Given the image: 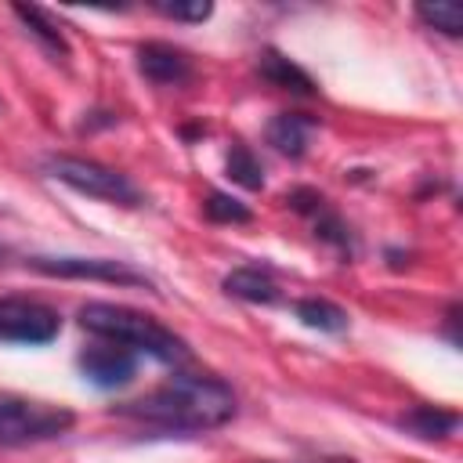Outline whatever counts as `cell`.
<instances>
[{
    "label": "cell",
    "instance_id": "6da1fadb",
    "mask_svg": "<svg viewBox=\"0 0 463 463\" xmlns=\"http://www.w3.org/2000/svg\"><path fill=\"white\" fill-rule=\"evenodd\" d=\"M239 409L232 383L210 373H177L119 412L166 434H203L224 427Z\"/></svg>",
    "mask_w": 463,
    "mask_h": 463
},
{
    "label": "cell",
    "instance_id": "7a4b0ae2",
    "mask_svg": "<svg viewBox=\"0 0 463 463\" xmlns=\"http://www.w3.org/2000/svg\"><path fill=\"white\" fill-rule=\"evenodd\" d=\"M80 326L87 333H94L98 340H112L134 354H148L156 362L177 365L188 358V344L166 329L163 322H156L145 311L123 307V304H105V300H90L80 307Z\"/></svg>",
    "mask_w": 463,
    "mask_h": 463
},
{
    "label": "cell",
    "instance_id": "3957f363",
    "mask_svg": "<svg viewBox=\"0 0 463 463\" xmlns=\"http://www.w3.org/2000/svg\"><path fill=\"white\" fill-rule=\"evenodd\" d=\"M43 170H47V177L61 181L65 188H72V192H80V195H90V199H101V203H112V206L134 210V206L145 203L141 188H137L127 174H119L116 166H105V163H98V159H83V156H47V159H43Z\"/></svg>",
    "mask_w": 463,
    "mask_h": 463
},
{
    "label": "cell",
    "instance_id": "277c9868",
    "mask_svg": "<svg viewBox=\"0 0 463 463\" xmlns=\"http://www.w3.org/2000/svg\"><path fill=\"white\" fill-rule=\"evenodd\" d=\"M72 423H76V416L65 405L0 391V445L51 441V438H61Z\"/></svg>",
    "mask_w": 463,
    "mask_h": 463
},
{
    "label": "cell",
    "instance_id": "5b68a950",
    "mask_svg": "<svg viewBox=\"0 0 463 463\" xmlns=\"http://www.w3.org/2000/svg\"><path fill=\"white\" fill-rule=\"evenodd\" d=\"M61 333V315L36 297H0V340L43 347Z\"/></svg>",
    "mask_w": 463,
    "mask_h": 463
},
{
    "label": "cell",
    "instance_id": "8992f818",
    "mask_svg": "<svg viewBox=\"0 0 463 463\" xmlns=\"http://www.w3.org/2000/svg\"><path fill=\"white\" fill-rule=\"evenodd\" d=\"M29 268L51 279H87V282L152 289V279L145 271H134L130 264L112 260V257H29Z\"/></svg>",
    "mask_w": 463,
    "mask_h": 463
},
{
    "label": "cell",
    "instance_id": "52a82bcc",
    "mask_svg": "<svg viewBox=\"0 0 463 463\" xmlns=\"http://www.w3.org/2000/svg\"><path fill=\"white\" fill-rule=\"evenodd\" d=\"M76 365L83 373L87 383L101 387V391H116V387H127L137 373V354L112 344V340H98V344H87L80 354H76Z\"/></svg>",
    "mask_w": 463,
    "mask_h": 463
},
{
    "label": "cell",
    "instance_id": "ba28073f",
    "mask_svg": "<svg viewBox=\"0 0 463 463\" xmlns=\"http://www.w3.org/2000/svg\"><path fill=\"white\" fill-rule=\"evenodd\" d=\"M137 69H141V76H145L148 83H156V87H184V83L195 76L192 58H188L181 47L166 43V40H148V43H141V47H137Z\"/></svg>",
    "mask_w": 463,
    "mask_h": 463
},
{
    "label": "cell",
    "instance_id": "9c48e42d",
    "mask_svg": "<svg viewBox=\"0 0 463 463\" xmlns=\"http://www.w3.org/2000/svg\"><path fill=\"white\" fill-rule=\"evenodd\" d=\"M315 130H318V119H315V116H307V112H279V116L268 119L264 137H268V145H271L279 156L300 159V156L307 152Z\"/></svg>",
    "mask_w": 463,
    "mask_h": 463
},
{
    "label": "cell",
    "instance_id": "30bf717a",
    "mask_svg": "<svg viewBox=\"0 0 463 463\" xmlns=\"http://www.w3.org/2000/svg\"><path fill=\"white\" fill-rule=\"evenodd\" d=\"M257 72H260L271 87L289 90V94H297V98H311V94H318V83L311 80V72L300 69L293 58H286V54L275 51V47L260 51V58H257Z\"/></svg>",
    "mask_w": 463,
    "mask_h": 463
},
{
    "label": "cell",
    "instance_id": "8fae6325",
    "mask_svg": "<svg viewBox=\"0 0 463 463\" xmlns=\"http://www.w3.org/2000/svg\"><path fill=\"white\" fill-rule=\"evenodd\" d=\"M224 293L235 297V300H246V304H275L279 300V282L268 268H257V264H242V268H232L224 279H221Z\"/></svg>",
    "mask_w": 463,
    "mask_h": 463
},
{
    "label": "cell",
    "instance_id": "7c38bea8",
    "mask_svg": "<svg viewBox=\"0 0 463 463\" xmlns=\"http://www.w3.org/2000/svg\"><path fill=\"white\" fill-rule=\"evenodd\" d=\"M394 423L405 434L420 438V441H441V438H449V434L459 430V412L456 409H441V405H412Z\"/></svg>",
    "mask_w": 463,
    "mask_h": 463
},
{
    "label": "cell",
    "instance_id": "4fadbf2b",
    "mask_svg": "<svg viewBox=\"0 0 463 463\" xmlns=\"http://www.w3.org/2000/svg\"><path fill=\"white\" fill-rule=\"evenodd\" d=\"M11 14L25 25V33H29L47 54H54V58H69V40H65L61 25H58L43 7H36V4H11Z\"/></svg>",
    "mask_w": 463,
    "mask_h": 463
},
{
    "label": "cell",
    "instance_id": "5bb4252c",
    "mask_svg": "<svg viewBox=\"0 0 463 463\" xmlns=\"http://www.w3.org/2000/svg\"><path fill=\"white\" fill-rule=\"evenodd\" d=\"M293 315L307 326V329H318V333H344L347 329V311L326 297H304L293 304Z\"/></svg>",
    "mask_w": 463,
    "mask_h": 463
},
{
    "label": "cell",
    "instance_id": "9a60e30c",
    "mask_svg": "<svg viewBox=\"0 0 463 463\" xmlns=\"http://www.w3.org/2000/svg\"><path fill=\"white\" fill-rule=\"evenodd\" d=\"M228 177H232L235 184L250 188V192H260V188H264V166H260V159L250 152V145H242V141L232 145V152H228Z\"/></svg>",
    "mask_w": 463,
    "mask_h": 463
},
{
    "label": "cell",
    "instance_id": "2e32d148",
    "mask_svg": "<svg viewBox=\"0 0 463 463\" xmlns=\"http://www.w3.org/2000/svg\"><path fill=\"white\" fill-rule=\"evenodd\" d=\"M416 18L427 29H434L441 36H452V40L463 33V11L456 4H416Z\"/></svg>",
    "mask_w": 463,
    "mask_h": 463
},
{
    "label": "cell",
    "instance_id": "e0dca14e",
    "mask_svg": "<svg viewBox=\"0 0 463 463\" xmlns=\"http://www.w3.org/2000/svg\"><path fill=\"white\" fill-rule=\"evenodd\" d=\"M203 213H206V221H213V224H246V221H253L250 206L239 203V199L228 195V192H210L206 203H203Z\"/></svg>",
    "mask_w": 463,
    "mask_h": 463
},
{
    "label": "cell",
    "instance_id": "ac0fdd59",
    "mask_svg": "<svg viewBox=\"0 0 463 463\" xmlns=\"http://www.w3.org/2000/svg\"><path fill=\"white\" fill-rule=\"evenodd\" d=\"M311 224H315V235H318L322 242H329V246H336L340 253H347V257H351V232H347L344 217L329 210V203L311 217Z\"/></svg>",
    "mask_w": 463,
    "mask_h": 463
},
{
    "label": "cell",
    "instance_id": "d6986e66",
    "mask_svg": "<svg viewBox=\"0 0 463 463\" xmlns=\"http://www.w3.org/2000/svg\"><path fill=\"white\" fill-rule=\"evenodd\" d=\"M152 11L170 18V22H184V25H199L213 14L210 0H192V4H170V0H152Z\"/></svg>",
    "mask_w": 463,
    "mask_h": 463
},
{
    "label": "cell",
    "instance_id": "ffe728a7",
    "mask_svg": "<svg viewBox=\"0 0 463 463\" xmlns=\"http://www.w3.org/2000/svg\"><path fill=\"white\" fill-rule=\"evenodd\" d=\"M0 257H4V246H0Z\"/></svg>",
    "mask_w": 463,
    "mask_h": 463
}]
</instances>
